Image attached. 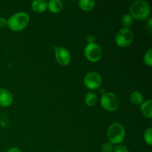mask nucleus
<instances>
[{
  "mask_svg": "<svg viewBox=\"0 0 152 152\" xmlns=\"http://www.w3.org/2000/svg\"><path fill=\"white\" fill-rule=\"evenodd\" d=\"M96 101H97V96H96V94L95 93H93V92H88V93H87V94L86 95L85 102H86V105H88V106H94V105L96 103Z\"/></svg>",
  "mask_w": 152,
  "mask_h": 152,
  "instance_id": "2eb2a0df",
  "label": "nucleus"
},
{
  "mask_svg": "<svg viewBox=\"0 0 152 152\" xmlns=\"http://www.w3.org/2000/svg\"><path fill=\"white\" fill-rule=\"evenodd\" d=\"M144 62L145 65L151 67L152 65V50L151 49H148L145 53L144 56Z\"/></svg>",
  "mask_w": 152,
  "mask_h": 152,
  "instance_id": "f3484780",
  "label": "nucleus"
},
{
  "mask_svg": "<svg viewBox=\"0 0 152 152\" xmlns=\"http://www.w3.org/2000/svg\"><path fill=\"white\" fill-rule=\"evenodd\" d=\"M151 19H150V20H149V22H148V26H149V28L150 29H151Z\"/></svg>",
  "mask_w": 152,
  "mask_h": 152,
  "instance_id": "b1692460",
  "label": "nucleus"
},
{
  "mask_svg": "<svg viewBox=\"0 0 152 152\" xmlns=\"http://www.w3.org/2000/svg\"><path fill=\"white\" fill-rule=\"evenodd\" d=\"M113 150H114L113 144L110 142H105V143L102 144V147H101L102 152H113Z\"/></svg>",
  "mask_w": 152,
  "mask_h": 152,
  "instance_id": "6ab92c4d",
  "label": "nucleus"
},
{
  "mask_svg": "<svg viewBox=\"0 0 152 152\" xmlns=\"http://www.w3.org/2000/svg\"><path fill=\"white\" fill-rule=\"evenodd\" d=\"M31 7L36 13H43L48 7V2L45 0H35L31 4Z\"/></svg>",
  "mask_w": 152,
  "mask_h": 152,
  "instance_id": "9b49d317",
  "label": "nucleus"
},
{
  "mask_svg": "<svg viewBox=\"0 0 152 152\" xmlns=\"http://www.w3.org/2000/svg\"><path fill=\"white\" fill-rule=\"evenodd\" d=\"M55 58L59 65L66 66L71 62V53L65 48L57 47L55 48Z\"/></svg>",
  "mask_w": 152,
  "mask_h": 152,
  "instance_id": "6e6552de",
  "label": "nucleus"
},
{
  "mask_svg": "<svg viewBox=\"0 0 152 152\" xmlns=\"http://www.w3.org/2000/svg\"><path fill=\"white\" fill-rule=\"evenodd\" d=\"M143 96L139 91L132 92L130 95V101L134 105H141L143 102Z\"/></svg>",
  "mask_w": 152,
  "mask_h": 152,
  "instance_id": "ddd939ff",
  "label": "nucleus"
},
{
  "mask_svg": "<svg viewBox=\"0 0 152 152\" xmlns=\"http://www.w3.org/2000/svg\"><path fill=\"white\" fill-rule=\"evenodd\" d=\"M7 152H22L19 148H16V147H13V148H10V149L7 150Z\"/></svg>",
  "mask_w": 152,
  "mask_h": 152,
  "instance_id": "4be33fe9",
  "label": "nucleus"
},
{
  "mask_svg": "<svg viewBox=\"0 0 152 152\" xmlns=\"http://www.w3.org/2000/svg\"><path fill=\"white\" fill-rule=\"evenodd\" d=\"M140 111L144 117L148 119L152 117V101L151 99H148L146 101H143L140 106Z\"/></svg>",
  "mask_w": 152,
  "mask_h": 152,
  "instance_id": "9d476101",
  "label": "nucleus"
},
{
  "mask_svg": "<svg viewBox=\"0 0 152 152\" xmlns=\"http://www.w3.org/2000/svg\"><path fill=\"white\" fill-rule=\"evenodd\" d=\"M84 54L90 62H96L102 57V49L96 43H91L85 48Z\"/></svg>",
  "mask_w": 152,
  "mask_h": 152,
  "instance_id": "423d86ee",
  "label": "nucleus"
},
{
  "mask_svg": "<svg viewBox=\"0 0 152 152\" xmlns=\"http://www.w3.org/2000/svg\"><path fill=\"white\" fill-rule=\"evenodd\" d=\"M100 103L104 109L109 111H116L120 105V100L117 95L114 93H105L102 94L100 99Z\"/></svg>",
  "mask_w": 152,
  "mask_h": 152,
  "instance_id": "20e7f679",
  "label": "nucleus"
},
{
  "mask_svg": "<svg viewBox=\"0 0 152 152\" xmlns=\"http://www.w3.org/2000/svg\"><path fill=\"white\" fill-rule=\"evenodd\" d=\"M102 83L101 76L95 71L88 73L84 78V84L87 88L90 90H96Z\"/></svg>",
  "mask_w": 152,
  "mask_h": 152,
  "instance_id": "0eeeda50",
  "label": "nucleus"
},
{
  "mask_svg": "<svg viewBox=\"0 0 152 152\" xmlns=\"http://www.w3.org/2000/svg\"><path fill=\"white\" fill-rule=\"evenodd\" d=\"M95 5V1L94 0H80L79 1V6L84 11H89Z\"/></svg>",
  "mask_w": 152,
  "mask_h": 152,
  "instance_id": "4468645a",
  "label": "nucleus"
},
{
  "mask_svg": "<svg viewBox=\"0 0 152 152\" xmlns=\"http://www.w3.org/2000/svg\"><path fill=\"white\" fill-rule=\"evenodd\" d=\"M13 95L11 92L4 88H0V105L2 107H8L13 102Z\"/></svg>",
  "mask_w": 152,
  "mask_h": 152,
  "instance_id": "1a4fd4ad",
  "label": "nucleus"
},
{
  "mask_svg": "<svg viewBox=\"0 0 152 152\" xmlns=\"http://www.w3.org/2000/svg\"><path fill=\"white\" fill-rule=\"evenodd\" d=\"M113 152H129L127 147L123 145H117V146L114 147Z\"/></svg>",
  "mask_w": 152,
  "mask_h": 152,
  "instance_id": "aec40b11",
  "label": "nucleus"
},
{
  "mask_svg": "<svg viewBox=\"0 0 152 152\" xmlns=\"http://www.w3.org/2000/svg\"><path fill=\"white\" fill-rule=\"evenodd\" d=\"M131 16L135 19L142 21L146 19L151 13V7L149 4L144 0H137L131 4Z\"/></svg>",
  "mask_w": 152,
  "mask_h": 152,
  "instance_id": "f257e3e1",
  "label": "nucleus"
},
{
  "mask_svg": "<svg viewBox=\"0 0 152 152\" xmlns=\"http://www.w3.org/2000/svg\"><path fill=\"white\" fill-rule=\"evenodd\" d=\"M30 22V16L25 12H18L7 19V26L11 31L18 32L25 29Z\"/></svg>",
  "mask_w": 152,
  "mask_h": 152,
  "instance_id": "f03ea898",
  "label": "nucleus"
},
{
  "mask_svg": "<svg viewBox=\"0 0 152 152\" xmlns=\"http://www.w3.org/2000/svg\"><path fill=\"white\" fill-rule=\"evenodd\" d=\"M107 136L111 143H121L126 136L124 126L120 123H113L108 127V131H107Z\"/></svg>",
  "mask_w": 152,
  "mask_h": 152,
  "instance_id": "7ed1b4c3",
  "label": "nucleus"
},
{
  "mask_svg": "<svg viewBox=\"0 0 152 152\" xmlns=\"http://www.w3.org/2000/svg\"><path fill=\"white\" fill-rule=\"evenodd\" d=\"M133 39L134 34L129 28H122L116 34V43L120 47H127L131 45Z\"/></svg>",
  "mask_w": 152,
  "mask_h": 152,
  "instance_id": "39448f33",
  "label": "nucleus"
},
{
  "mask_svg": "<svg viewBox=\"0 0 152 152\" xmlns=\"http://www.w3.org/2000/svg\"><path fill=\"white\" fill-rule=\"evenodd\" d=\"M87 40L89 42V44H91V43H94V38L92 36H88L87 37Z\"/></svg>",
  "mask_w": 152,
  "mask_h": 152,
  "instance_id": "5701e85b",
  "label": "nucleus"
},
{
  "mask_svg": "<svg viewBox=\"0 0 152 152\" xmlns=\"http://www.w3.org/2000/svg\"><path fill=\"white\" fill-rule=\"evenodd\" d=\"M63 4L60 0H50L48 2V8L51 13H57L62 10Z\"/></svg>",
  "mask_w": 152,
  "mask_h": 152,
  "instance_id": "f8f14e48",
  "label": "nucleus"
},
{
  "mask_svg": "<svg viewBox=\"0 0 152 152\" xmlns=\"http://www.w3.org/2000/svg\"><path fill=\"white\" fill-rule=\"evenodd\" d=\"M7 26V20L4 17H0V28H2Z\"/></svg>",
  "mask_w": 152,
  "mask_h": 152,
  "instance_id": "412c9836",
  "label": "nucleus"
},
{
  "mask_svg": "<svg viewBox=\"0 0 152 152\" xmlns=\"http://www.w3.org/2000/svg\"><path fill=\"white\" fill-rule=\"evenodd\" d=\"M151 132L152 129L151 128H148L144 132V140H145V142L148 144V145H152V137H151Z\"/></svg>",
  "mask_w": 152,
  "mask_h": 152,
  "instance_id": "a211bd4d",
  "label": "nucleus"
},
{
  "mask_svg": "<svg viewBox=\"0 0 152 152\" xmlns=\"http://www.w3.org/2000/svg\"><path fill=\"white\" fill-rule=\"evenodd\" d=\"M133 22V17L131 16V14H129V13L123 15L121 18V25L124 27V28H129V27L132 26Z\"/></svg>",
  "mask_w": 152,
  "mask_h": 152,
  "instance_id": "dca6fc26",
  "label": "nucleus"
}]
</instances>
